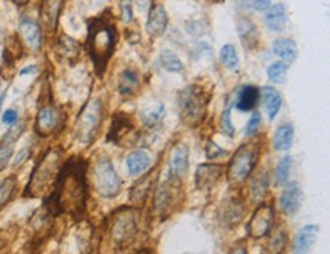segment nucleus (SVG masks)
Here are the masks:
<instances>
[{
	"mask_svg": "<svg viewBox=\"0 0 330 254\" xmlns=\"http://www.w3.org/2000/svg\"><path fill=\"white\" fill-rule=\"evenodd\" d=\"M163 116H165V107H163L162 104H159V105H157V110H145V111L142 113V121H143L145 125L152 127V125H156L157 122H160Z\"/></svg>",
	"mask_w": 330,
	"mask_h": 254,
	"instance_id": "58836bf2",
	"label": "nucleus"
},
{
	"mask_svg": "<svg viewBox=\"0 0 330 254\" xmlns=\"http://www.w3.org/2000/svg\"><path fill=\"white\" fill-rule=\"evenodd\" d=\"M289 70V64L286 63H282V61H277V63H273L266 73H268V78L271 83L274 84H283L285 80H286V75H288Z\"/></svg>",
	"mask_w": 330,
	"mask_h": 254,
	"instance_id": "c9c22d12",
	"label": "nucleus"
},
{
	"mask_svg": "<svg viewBox=\"0 0 330 254\" xmlns=\"http://www.w3.org/2000/svg\"><path fill=\"white\" fill-rule=\"evenodd\" d=\"M121 9H122V18H124L125 22H131V20H132V11H131V6L122 2Z\"/></svg>",
	"mask_w": 330,
	"mask_h": 254,
	"instance_id": "49530a36",
	"label": "nucleus"
},
{
	"mask_svg": "<svg viewBox=\"0 0 330 254\" xmlns=\"http://www.w3.org/2000/svg\"><path fill=\"white\" fill-rule=\"evenodd\" d=\"M268 187H269V178H268L266 170H259V172H257L256 175H253V178L249 180L248 192H249L251 201H253V203H260V201H263V198L266 197Z\"/></svg>",
	"mask_w": 330,
	"mask_h": 254,
	"instance_id": "4be33fe9",
	"label": "nucleus"
},
{
	"mask_svg": "<svg viewBox=\"0 0 330 254\" xmlns=\"http://www.w3.org/2000/svg\"><path fill=\"white\" fill-rule=\"evenodd\" d=\"M273 52L282 58V63H294L298 53V47L294 40L289 38H277L276 42L273 43Z\"/></svg>",
	"mask_w": 330,
	"mask_h": 254,
	"instance_id": "a878e982",
	"label": "nucleus"
},
{
	"mask_svg": "<svg viewBox=\"0 0 330 254\" xmlns=\"http://www.w3.org/2000/svg\"><path fill=\"white\" fill-rule=\"evenodd\" d=\"M285 25H286V9H285V5L283 3L271 5L268 8V11H266V15H265V26L269 31L280 32V31H283Z\"/></svg>",
	"mask_w": 330,
	"mask_h": 254,
	"instance_id": "5701e85b",
	"label": "nucleus"
},
{
	"mask_svg": "<svg viewBox=\"0 0 330 254\" xmlns=\"http://www.w3.org/2000/svg\"><path fill=\"white\" fill-rule=\"evenodd\" d=\"M22 50H23V47H22V43L20 40L14 35V37H11L8 43H6V46H5V50H3V60H5V64H8V66H12L14 64V61L15 60H18L20 56H22Z\"/></svg>",
	"mask_w": 330,
	"mask_h": 254,
	"instance_id": "2f4dec72",
	"label": "nucleus"
},
{
	"mask_svg": "<svg viewBox=\"0 0 330 254\" xmlns=\"http://www.w3.org/2000/svg\"><path fill=\"white\" fill-rule=\"evenodd\" d=\"M17 121V111L15 110H6L2 116V122L6 125H12Z\"/></svg>",
	"mask_w": 330,
	"mask_h": 254,
	"instance_id": "c03bdc74",
	"label": "nucleus"
},
{
	"mask_svg": "<svg viewBox=\"0 0 330 254\" xmlns=\"http://www.w3.org/2000/svg\"><path fill=\"white\" fill-rule=\"evenodd\" d=\"M260 122H262V116H260V113H253V116L249 118V121H248L247 128H245V134L247 135H254L256 134V131L259 129L260 127Z\"/></svg>",
	"mask_w": 330,
	"mask_h": 254,
	"instance_id": "a19ab883",
	"label": "nucleus"
},
{
	"mask_svg": "<svg viewBox=\"0 0 330 254\" xmlns=\"http://www.w3.org/2000/svg\"><path fill=\"white\" fill-rule=\"evenodd\" d=\"M241 3H244L248 8L257 9V11H265L271 6V2H268V0H254V2H241Z\"/></svg>",
	"mask_w": 330,
	"mask_h": 254,
	"instance_id": "37998d69",
	"label": "nucleus"
},
{
	"mask_svg": "<svg viewBox=\"0 0 330 254\" xmlns=\"http://www.w3.org/2000/svg\"><path fill=\"white\" fill-rule=\"evenodd\" d=\"M169 169L170 177L181 178L189 169V149L184 143H177L169 155Z\"/></svg>",
	"mask_w": 330,
	"mask_h": 254,
	"instance_id": "2eb2a0df",
	"label": "nucleus"
},
{
	"mask_svg": "<svg viewBox=\"0 0 330 254\" xmlns=\"http://www.w3.org/2000/svg\"><path fill=\"white\" fill-rule=\"evenodd\" d=\"M210 94L200 85H189L178 94L180 119L186 127L195 128L201 125L207 114Z\"/></svg>",
	"mask_w": 330,
	"mask_h": 254,
	"instance_id": "20e7f679",
	"label": "nucleus"
},
{
	"mask_svg": "<svg viewBox=\"0 0 330 254\" xmlns=\"http://www.w3.org/2000/svg\"><path fill=\"white\" fill-rule=\"evenodd\" d=\"M87 162L80 157H70L60 169L53 190L47 197L49 213H69L81 218L87 204Z\"/></svg>",
	"mask_w": 330,
	"mask_h": 254,
	"instance_id": "f257e3e1",
	"label": "nucleus"
},
{
	"mask_svg": "<svg viewBox=\"0 0 330 254\" xmlns=\"http://www.w3.org/2000/svg\"><path fill=\"white\" fill-rule=\"evenodd\" d=\"M292 140H294V127L290 124H282L274 132L273 148L276 151H286L290 148Z\"/></svg>",
	"mask_w": 330,
	"mask_h": 254,
	"instance_id": "c85d7f7f",
	"label": "nucleus"
},
{
	"mask_svg": "<svg viewBox=\"0 0 330 254\" xmlns=\"http://www.w3.org/2000/svg\"><path fill=\"white\" fill-rule=\"evenodd\" d=\"M151 165V159L148 155V152L142 151V149H137V151H132L128 159H126V168L129 175H139L142 172L149 168Z\"/></svg>",
	"mask_w": 330,
	"mask_h": 254,
	"instance_id": "cd10ccee",
	"label": "nucleus"
},
{
	"mask_svg": "<svg viewBox=\"0 0 330 254\" xmlns=\"http://www.w3.org/2000/svg\"><path fill=\"white\" fill-rule=\"evenodd\" d=\"M139 85V76L132 70H125L119 80V93L121 94H131Z\"/></svg>",
	"mask_w": 330,
	"mask_h": 254,
	"instance_id": "e433bc0d",
	"label": "nucleus"
},
{
	"mask_svg": "<svg viewBox=\"0 0 330 254\" xmlns=\"http://www.w3.org/2000/svg\"><path fill=\"white\" fill-rule=\"evenodd\" d=\"M178 189H180V180L173 178V177H169L166 180V183H163L157 189V192L154 195V203H152L154 210L157 214L165 216V213L169 212V209L175 203V197H177Z\"/></svg>",
	"mask_w": 330,
	"mask_h": 254,
	"instance_id": "9b49d317",
	"label": "nucleus"
},
{
	"mask_svg": "<svg viewBox=\"0 0 330 254\" xmlns=\"http://www.w3.org/2000/svg\"><path fill=\"white\" fill-rule=\"evenodd\" d=\"M116 47V28L107 15L93 17L87 25V52L98 75H102Z\"/></svg>",
	"mask_w": 330,
	"mask_h": 254,
	"instance_id": "f03ea898",
	"label": "nucleus"
},
{
	"mask_svg": "<svg viewBox=\"0 0 330 254\" xmlns=\"http://www.w3.org/2000/svg\"><path fill=\"white\" fill-rule=\"evenodd\" d=\"M286 242H288V230L283 225H280L271 233V238L266 244V250L269 254H283L286 248Z\"/></svg>",
	"mask_w": 330,
	"mask_h": 254,
	"instance_id": "7c9ffc66",
	"label": "nucleus"
},
{
	"mask_svg": "<svg viewBox=\"0 0 330 254\" xmlns=\"http://www.w3.org/2000/svg\"><path fill=\"white\" fill-rule=\"evenodd\" d=\"M160 63H162V67L167 72H181L184 69L183 61L172 52H163L160 55Z\"/></svg>",
	"mask_w": 330,
	"mask_h": 254,
	"instance_id": "4c0bfd02",
	"label": "nucleus"
},
{
	"mask_svg": "<svg viewBox=\"0 0 330 254\" xmlns=\"http://www.w3.org/2000/svg\"><path fill=\"white\" fill-rule=\"evenodd\" d=\"M259 154H260V146L257 142H248L241 145L239 149L233 154L227 168L228 183L233 186L244 183L251 175L253 169L256 168Z\"/></svg>",
	"mask_w": 330,
	"mask_h": 254,
	"instance_id": "39448f33",
	"label": "nucleus"
},
{
	"mask_svg": "<svg viewBox=\"0 0 330 254\" xmlns=\"http://www.w3.org/2000/svg\"><path fill=\"white\" fill-rule=\"evenodd\" d=\"M63 166V152L60 148H49L34 166L29 183L25 189L26 198H42L53 190L55 181Z\"/></svg>",
	"mask_w": 330,
	"mask_h": 254,
	"instance_id": "7ed1b4c3",
	"label": "nucleus"
},
{
	"mask_svg": "<svg viewBox=\"0 0 330 254\" xmlns=\"http://www.w3.org/2000/svg\"><path fill=\"white\" fill-rule=\"evenodd\" d=\"M35 70H37V67H35V66H29V67H25V69H22V70H20V75L23 76V75L32 73V72H35Z\"/></svg>",
	"mask_w": 330,
	"mask_h": 254,
	"instance_id": "09e8293b",
	"label": "nucleus"
},
{
	"mask_svg": "<svg viewBox=\"0 0 330 254\" xmlns=\"http://www.w3.org/2000/svg\"><path fill=\"white\" fill-rule=\"evenodd\" d=\"M167 26V12L162 3H152L149 9V15L146 20V32L149 37L163 35Z\"/></svg>",
	"mask_w": 330,
	"mask_h": 254,
	"instance_id": "4468645a",
	"label": "nucleus"
},
{
	"mask_svg": "<svg viewBox=\"0 0 330 254\" xmlns=\"http://www.w3.org/2000/svg\"><path fill=\"white\" fill-rule=\"evenodd\" d=\"M260 97L263 101V105H265V110L268 113V118L269 121H274L280 107H282V96L280 93L273 88V87H263L260 90Z\"/></svg>",
	"mask_w": 330,
	"mask_h": 254,
	"instance_id": "393cba45",
	"label": "nucleus"
},
{
	"mask_svg": "<svg viewBox=\"0 0 330 254\" xmlns=\"http://www.w3.org/2000/svg\"><path fill=\"white\" fill-rule=\"evenodd\" d=\"M64 116L58 107L53 104H46L40 107L37 118H35V132L40 137H50L52 134L58 132L60 128L64 125Z\"/></svg>",
	"mask_w": 330,
	"mask_h": 254,
	"instance_id": "1a4fd4ad",
	"label": "nucleus"
},
{
	"mask_svg": "<svg viewBox=\"0 0 330 254\" xmlns=\"http://www.w3.org/2000/svg\"><path fill=\"white\" fill-rule=\"evenodd\" d=\"M273 225H274V209L268 204H262L254 210L248 222V236H251L253 239H260L271 231Z\"/></svg>",
	"mask_w": 330,
	"mask_h": 254,
	"instance_id": "9d476101",
	"label": "nucleus"
},
{
	"mask_svg": "<svg viewBox=\"0 0 330 254\" xmlns=\"http://www.w3.org/2000/svg\"><path fill=\"white\" fill-rule=\"evenodd\" d=\"M318 225L310 224V225H304L295 236L294 244H292V253L294 254H306L310 247L314 245V242L317 241L318 236Z\"/></svg>",
	"mask_w": 330,
	"mask_h": 254,
	"instance_id": "a211bd4d",
	"label": "nucleus"
},
{
	"mask_svg": "<svg viewBox=\"0 0 330 254\" xmlns=\"http://www.w3.org/2000/svg\"><path fill=\"white\" fill-rule=\"evenodd\" d=\"M290 165H292V159L289 155H285L283 159H280V162L277 163V166L274 169V183H276V186H286L288 184Z\"/></svg>",
	"mask_w": 330,
	"mask_h": 254,
	"instance_id": "f704fd0d",
	"label": "nucleus"
},
{
	"mask_svg": "<svg viewBox=\"0 0 330 254\" xmlns=\"http://www.w3.org/2000/svg\"><path fill=\"white\" fill-rule=\"evenodd\" d=\"M137 233V214L134 209H119L110 219V238L114 245L129 244Z\"/></svg>",
	"mask_w": 330,
	"mask_h": 254,
	"instance_id": "6e6552de",
	"label": "nucleus"
},
{
	"mask_svg": "<svg viewBox=\"0 0 330 254\" xmlns=\"http://www.w3.org/2000/svg\"><path fill=\"white\" fill-rule=\"evenodd\" d=\"M28 155H29V149H28V148L22 149V151H20V154H18V155L15 157V160H14V166L22 165V163H23V160H25V159H28Z\"/></svg>",
	"mask_w": 330,
	"mask_h": 254,
	"instance_id": "de8ad7c7",
	"label": "nucleus"
},
{
	"mask_svg": "<svg viewBox=\"0 0 330 254\" xmlns=\"http://www.w3.org/2000/svg\"><path fill=\"white\" fill-rule=\"evenodd\" d=\"M135 254H154L151 250H148V248H143V250H140V251H137Z\"/></svg>",
	"mask_w": 330,
	"mask_h": 254,
	"instance_id": "8fccbe9b",
	"label": "nucleus"
},
{
	"mask_svg": "<svg viewBox=\"0 0 330 254\" xmlns=\"http://www.w3.org/2000/svg\"><path fill=\"white\" fill-rule=\"evenodd\" d=\"M247 244L244 242V241H239L238 244H235L233 247H231V250L228 251V254H247Z\"/></svg>",
	"mask_w": 330,
	"mask_h": 254,
	"instance_id": "a18cd8bd",
	"label": "nucleus"
},
{
	"mask_svg": "<svg viewBox=\"0 0 330 254\" xmlns=\"http://www.w3.org/2000/svg\"><path fill=\"white\" fill-rule=\"evenodd\" d=\"M224 173V166L219 163H204L195 170V184L198 189L204 190L213 187Z\"/></svg>",
	"mask_w": 330,
	"mask_h": 254,
	"instance_id": "f8f14e48",
	"label": "nucleus"
},
{
	"mask_svg": "<svg viewBox=\"0 0 330 254\" xmlns=\"http://www.w3.org/2000/svg\"><path fill=\"white\" fill-rule=\"evenodd\" d=\"M225 154V151L224 149H221L213 140H208L206 145V155L207 159H211V160H215V159H218V157H222Z\"/></svg>",
	"mask_w": 330,
	"mask_h": 254,
	"instance_id": "79ce46f5",
	"label": "nucleus"
},
{
	"mask_svg": "<svg viewBox=\"0 0 330 254\" xmlns=\"http://www.w3.org/2000/svg\"><path fill=\"white\" fill-rule=\"evenodd\" d=\"M22 131H23L22 125H14L0 140V172L8 166L14 154V145L18 140V135L22 134Z\"/></svg>",
	"mask_w": 330,
	"mask_h": 254,
	"instance_id": "6ab92c4d",
	"label": "nucleus"
},
{
	"mask_svg": "<svg viewBox=\"0 0 330 254\" xmlns=\"http://www.w3.org/2000/svg\"><path fill=\"white\" fill-rule=\"evenodd\" d=\"M301 187L298 183H289L285 186L280 198H279V204H280V210L288 214V216H292L295 213L300 210V206H301Z\"/></svg>",
	"mask_w": 330,
	"mask_h": 254,
	"instance_id": "ddd939ff",
	"label": "nucleus"
},
{
	"mask_svg": "<svg viewBox=\"0 0 330 254\" xmlns=\"http://www.w3.org/2000/svg\"><path fill=\"white\" fill-rule=\"evenodd\" d=\"M236 31H238V35L241 38L244 49L248 52L256 50V47L259 46V31H257V26L254 25V22L249 20L248 17H241L238 20Z\"/></svg>",
	"mask_w": 330,
	"mask_h": 254,
	"instance_id": "dca6fc26",
	"label": "nucleus"
},
{
	"mask_svg": "<svg viewBox=\"0 0 330 254\" xmlns=\"http://www.w3.org/2000/svg\"><path fill=\"white\" fill-rule=\"evenodd\" d=\"M131 129H132V122L129 121V118L119 113L113 119V124H111V128H110V132H108V140L119 142Z\"/></svg>",
	"mask_w": 330,
	"mask_h": 254,
	"instance_id": "c756f323",
	"label": "nucleus"
},
{
	"mask_svg": "<svg viewBox=\"0 0 330 254\" xmlns=\"http://www.w3.org/2000/svg\"><path fill=\"white\" fill-rule=\"evenodd\" d=\"M91 178L94 190L102 198H114L122 189V181L108 157H99L96 160Z\"/></svg>",
	"mask_w": 330,
	"mask_h": 254,
	"instance_id": "0eeeda50",
	"label": "nucleus"
},
{
	"mask_svg": "<svg viewBox=\"0 0 330 254\" xmlns=\"http://www.w3.org/2000/svg\"><path fill=\"white\" fill-rule=\"evenodd\" d=\"M156 180H157V172L152 170V172H148L146 175H143L139 181H135L134 186L131 187V192H129L131 203L142 206L146 201L148 195L151 193Z\"/></svg>",
	"mask_w": 330,
	"mask_h": 254,
	"instance_id": "f3484780",
	"label": "nucleus"
},
{
	"mask_svg": "<svg viewBox=\"0 0 330 254\" xmlns=\"http://www.w3.org/2000/svg\"><path fill=\"white\" fill-rule=\"evenodd\" d=\"M219 60H221V64L228 69V70H235L238 69V64H239V58H238V53H236V47L233 44H225L222 46L221 52H219Z\"/></svg>",
	"mask_w": 330,
	"mask_h": 254,
	"instance_id": "473e14b6",
	"label": "nucleus"
},
{
	"mask_svg": "<svg viewBox=\"0 0 330 254\" xmlns=\"http://www.w3.org/2000/svg\"><path fill=\"white\" fill-rule=\"evenodd\" d=\"M244 216V204L238 197H231V200H228L224 204V209L221 210V221L228 225L233 227L236 224H239V221Z\"/></svg>",
	"mask_w": 330,
	"mask_h": 254,
	"instance_id": "b1692460",
	"label": "nucleus"
},
{
	"mask_svg": "<svg viewBox=\"0 0 330 254\" xmlns=\"http://www.w3.org/2000/svg\"><path fill=\"white\" fill-rule=\"evenodd\" d=\"M219 127L221 131L228 135V137H233L235 135V127L231 124V113H230V107H227L222 114H221V119H219Z\"/></svg>",
	"mask_w": 330,
	"mask_h": 254,
	"instance_id": "ea45409f",
	"label": "nucleus"
},
{
	"mask_svg": "<svg viewBox=\"0 0 330 254\" xmlns=\"http://www.w3.org/2000/svg\"><path fill=\"white\" fill-rule=\"evenodd\" d=\"M15 189H17V178L14 175L5 178L0 183V210L11 201Z\"/></svg>",
	"mask_w": 330,
	"mask_h": 254,
	"instance_id": "72a5a7b5",
	"label": "nucleus"
},
{
	"mask_svg": "<svg viewBox=\"0 0 330 254\" xmlns=\"http://www.w3.org/2000/svg\"><path fill=\"white\" fill-rule=\"evenodd\" d=\"M259 99H260V88H257L256 85H244L238 91L235 105L241 113H247L254 110Z\"/></svg>",
	"mask_w": 330,
	"mask_h": 254,
	"instance_id": "aec40b11",
	"label": "nucleus"
},
{
	"mask_svg": "<svg viewBox=\"0 0 330 254\" xmlns=\"http://www.w3.org/2000/svg\"><path fill=\"white\" fill-rule=\"evenodd\" d=\"M61 8H63V2H43L42 22L47 31H53L56 28Z\"/></svg>",
	"mask_w": 330,
	"mask_h": 254,
	"instance_id": "bb28decb",
	"label": "nucleus"
},
{
	"mask_svg": "<svg viewBox=\"0 0 330 254\" xmlns=\"http://www.w3.org/2000/svg\"><path fill=\"white\" fill-rule=\"evenodd\" d=\"M104 118V107L99 99H90L76 118L73 135L76 142L88 145L94 140Z\"/></svg>",
	"mask_w": 330,
	"mask_h": 254,
	"instance_id": "423d86ee",
	"label": "nucleus"
},
{
	"mask_svg": "<svg viewBox=\"0 0 330 254\" xmlns=\"http://www.w3.org/2000/svg\"><path fill=\"white\" fill-rule=\"evenodd\" d=\"M20 32L31 50H38L42 47V29L34 20L23 18L20 22Z\"/></svg>",
	"mask_w": 330,
	"mask_h": 254,
	"instance_id": "412c9836",
	"label": "nucleus"
}]
</instances>
